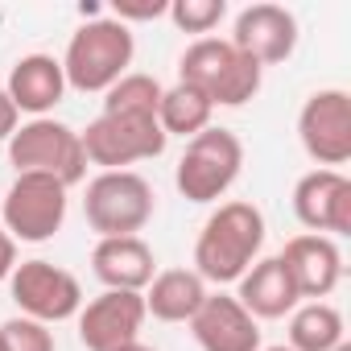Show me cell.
<instances>
[{
	"label": "cell",
	"instance_id": "6da1fadb",
	"mask_svg": "<svg viewBox=\"0 0 351 351\" xmlns=\"http://www.w3.org/2000/svg\"><path fill=\"white\" fill-rule=\"evenodd\" d=\"M261 248H265L261 207L244 199L219 203L195 240V273L211 285H236L261 261Z\"/></svg>",
	"mask_w": 351,
	"mask_h": 351
},
{
	"label": "cell",
	"instance_id": "7a4b0ae2",
	"mask_svg": "<svg viewBox=\"0 0 351 351\" xmlns=\"http://www.w3.org/2000/svg\"><path fill=\"white\" fill-rule=\"evenodd\" d=\"M132 54H136L132 29L120 25L116 17H95V21H87L71 34L66 54L58 62H62L66 87H75L83 95H95V91H108L112 83H120L128 75Z\"/></svg>",
	"mask_w": 351,
	"mask_h": 351
},
{
	"label": "cell",
	"instance_id": "3957f363",
	"mask_svg": "<svg viewBox=\"0 0 351 351\" xmlns=\"http://www.w3.org/2000/svg\"><path fill=\"white\" fill-rule=\"evenodd\" d=\"M265 71L228 38H195L178 58V83L199 87L215 108H244L256 99Z\"/></svg>",
	"mask_w": 351,
	"mask_h": 351
},
{
	"label": "cell",
	"instance_id": "277c9868",
	"mask_svg": "<svg viewBox=\"0 0 351 351\" xmlns=\"http://www.w3.org/2000/svg\"><path fill=\"white\" fill-rule=\"evenodd\" d=\"M157 211L153 186L141 178L136 169H104L87 182L83 195V219L99 240L116 236H136Z\"/></svg>",
	"mask_w": 351,
	"mask_h": 351
},
{
	"label": "cell",
	"instance_id": "5b68a950",
	"mask_svg": "<svg viewBox=\"0 0 351 351\" xmlns=\"http://www.w3.org/2000/svg\"><path fill=\"white\" fill-rule=\"evenodd\" d=\"M244 169V145L232 128H203L186 141V153L173 169V186L186 203H219Z\"/></svg>",
	"mask_w": 351,
	"mask_h": 351
},
{
	"label": "cell",
	"instance_id": "8992f818",
	"mask_svg": "<svg viewBox=\"0 0 351 351\" xmlns=\"http://www.w3.org/2000/svg\"><path fill=\"white\" fill-rule=\"evenodd\" d=\"M9 161H13L17 173H46V178H58L66 191L87 178V153H83L79 132L71 124L54 120V116H38V120L21 124L9 136Z\"/></svg>",
	"mask_w": 351,
	"mask_h": 351
},
{
	"label": "cell",
	"instance_id": "52a82bcc",
	"mask_svg": "<svg viewBox=\"0 0 351 351\" xmlns=\"http://www.w3.org/2000/svg\"><path fill=\"white\" fill-rule=\"evenodd\" d=\"M66 223V186L46 173H17L0 195V228L21 244H46Z\"/></svg>",
	"mask_w": 351,
	"mask_h": 351
},
{
	"label": "cell",
	"instance_id": "ba28073f",
	"mask_svg": "<svg viewBox=\"0 0 351 351\" xmlns=\"http://www.w3.org/2000/svg\"><path fill=\"white\" fill-rule=\"evenodd\" d=\"M83 153L87 165L99 169H128L136 161H153L165 153V132L157 124V116H95L83 132Z\"/></svg>",
	"mask_w": 351,
	"mask_h": 351
},
{
	"label": "cell",
	"instance_id": "9c48e42d",
	"mask_svg": "<svg viewBox=\"0 0 351 351\" xmlns=\"http://www.w3.org/2000/svg\"><path fill=\"white\" fill-rule=\"evenodd\" d=\"M9 293L17 302V310L34 322H66V318H79L83 310V285L75 273L50 265V261H21L9 277Z\"/></svg>",
	"mask_w": 351,
	"mask_h": 351
},
{
	"label": "cell",
	"instance_id": "30bf717a",
	"mask_svg": "<svg viewBox=\"0 0 351 351\" xmlns=\"http://www.w3.org/2000/svg\"><path fill=\"white\" fill-rule=\"evenodd\" d=\"M298 136L318 169H339L351 161V95L343 87L314 91L298 112Z\"/></svg>",
	"mask_w": 351,
	"mask_h": 351
},
{
	"label": "cell",
	"instance_id": "8fae6325",
	"mask_svg": "<svg viewBox=\"0 0 351 351\" xmlns=\"http://www.w3.org/2000/svg\"><path fill=\"white\" fill-rule=\"evenodd\" d=\"M293 215L310 236H351V182L339 169H310L293 186Z\"/></svg>",
	"mask_w": 351,
	"mask_h": 351
},
{
	"label": "cell",
	"instance_id": "7c38bea8",
	"mask_svg": "<svg viewBox=\"0 0 351 351\" xmlns=\"http://www.w3.org/2000/svg\"><path fill=\"white\" fill-rule=\"evenodd\" d=\"M145 298L128 289H104L79 310V343L87 351H120L136 343L145 326Z\"/></svg>",
	"mask_w": 351,
	"mask_h": 351
},
{
	"label": "cell",
	"instance_id": "4fadbf2b",
	"mask_svg": "<svg viewBox=\"0 0 351 351\" xmlns=\"http://www.w3.org/2000/svg\"><path fill=\"white\" fill-rule=\"evenodd\" d=\"M228 42L240 54H248L261 71L277 66V62H285L298 50V17L285 5H269V0H261V5L240 9L236 29H232Z\"/></svg>",
	"mask_w": 351,
	"mask_h": 351
},
{
	"label": "cell",
	"instance_id": "5bb4252c",
	"mask_svg": "<svg viewBox=\"0 0 351 351\" xmlns=\"http://www.w3.org/2000/svg\"><path fill=\"white\" fill-rule=\"evenodd\" d=\"M277 261L285 265L298 298H310V302L330 298L339 289V281H343V252H339V244L330 236L302 232V236L285 240V248L277 252Z\"/></svg>",
	"mask_w": 351,
	"mask_h": 351
},
{
	"label": "cell",
	"instance_id": "9a60e30c",
	"mask_svg": "<svg viewBox=\"0 0 351 351\" xmlns=\"http://www.w3.org/2000/svg\"><path fill=\"white\" fill-rule=\"evenodd\" d=\"M191 335L203 351H261V322L236 302V293H207L191 318Z\"/></svg>",
	"mask_w": 351,
	"mask_h": 351
},
{
	"label": "cell",
	"instance_id": "2e32d148",
	"mask_svg": "<svg viewBox=\"0 0 351 351\" xmlns=\"http://www.w3.org/2000/svg\"><path fill=\"white\" fill-rule=\"evenodd\" d=\"M91 273L104 289L145 293V285L157 277V256L141 236H116L91 248Z\"/></svg>",
	"mask_w": 351,
	"mask_h": 351
},
{
	"label": "cell",
	"instance_id": "e0dca14e",
	"mask_svg": "<svg viewBox=\"0 0 351 351\" xmlns=\"http://www.w3.org/2000/svg\"><path fill=\"white\" fill-rule=\"evenodd\" d=\"M9 99L17 112H29L34 120L54 112L66 95V75H62V62L54 54H25L13 62L9 71V83H5Z\"/></svg>",
	"mask_w": 351,
	"mask_h": 351
},
{
	"label": "cell",
	"instance_id": "ac0fdd59",
	"mask_svg": "<svg viewBox=\"0 0 351 351\" xmlns=\"http://www.w3.org/2000/svg\"><path fill=\"white\" fill-rule=\"evenodd\" d=\"M240 289H236V302L261 322V318H285V314H293L298 310V289H293V281H289V273H285V265L277 261V256H261L240 281H236Z\"/></svg>",
	"mask_w": 351,
	"mask_h": 351
},
{
	"label": "cell",
	"instance_id": "d6986e66",
	"mask_svg": "<svg viewBox=\"0 0 351 351\" xmlns=\"http://www.w3.org/2000/svg\"><path fill=\"white\" fill-rule=\"evenodd\" d=\"M145 314L157 322H191L207 302V281L195 269H165L145 285Z\"/></svg>",
	"mask_w": 351,
	"mask_h": 351
},
{
	"label": "cell",
	"instance_id": "ffe728a7",
	"mask_svg": "<svg viewBox=\"0 0 351 351\" xmlns=\"http://www.w3.org/2000/svg\"><path fill=\"white\" fill-rule=\"evenodd\" d=\"M211 116H215V104L191 87V83H173V87H161V104H157V124L165 136H199L203 128H211Z\"/></svg>",
	"mask_w": 351,
	"mask_h": 351
},
{
	"label": "cell",
	"instance_id": "44dd1931",
	"mask_svg": "<svg viewBox=\"0 0 351 351\" xmlns=\"http://www.w3.org/2000/svg\"><path fill=\"white\" fill-rule=\"evenodd\" d=\"M339 343H347V326L343 314L330 302H306L289 314V343L293 351H335Z\"/></svg>",
	"mask_w": 351,
	"mask_h": 351
},
{
	"label": "cell",
	"instance_id": "7402d4cb",
	"mask_svg": "<svg viewBox=\"0 0 351 351\" xmlns=\"http://www.w3.org/2000/svg\"><path fill=\"white\" fill-rule=\"evenodd\" d=\"M157 104H161V83L141 71H128L120 83L104 91V116H157Z\"/></svg>",
	"mask_w": 351,
	"mask_h": 351
},
{
	"label": "cell",
	"instance_id": "603a6c76",
	"mask_svg": "<svg viewBox=\"0 0 351 351\" xmlns=\"http://www.w3.org/2000/svg\"><path fill=\"white\" fill-rule=\"evenodd\" d=\"M182 34H199L207 38L223 17H228V5L223 0H169V13H165Z\"/></svg>",
	"mask_w": 351,
	"mask_h": 351
},
{
	"label": "cell",
	"instance_id": "cb8c5ba5",
	"mask_svg": "<svg viewBox=\"0 0 351 351\" xmlns=\"http://www.w3.org/2000/svg\"><path fill=\"white\" fill-rule=\"evenodd\" d=\"M0 339H5L9 351H58L54 347V330L46 322H34L25 314L9 318L5 326H0Z\"/></svg>",
	"mask_w": 351,
	"mask_h": 351
},
{
	"label": "cell",
	"instance_id": "d4e9b609",
	"mask_svg": "<svg viewBox=\"0 0 351 351\" xmlns=\"http://www.w3.org/2000/svg\"><path fill=\"white\" fill-rule=\"evenodd\" d=\"M169 13V0H116V21H157Z\"/></svg>",
	"mask_w": 351,
	"mask_h": 351
},
{
	"label": "cell",
	"instance_id": "484cf974",
	"mask_svg": "<svg viewBox=\"0 0 351 351\" xmlns=\"http://www.w3.org/2000/svg\"><path fill=\"white\" fill-rule=\"evenodd\" d=\"M21 128V112L13 108V99H9V91L0 87V141H9L13 132Z\"/></svg>",
	"mask_w": 351,
	"mask_h": 351
},
{
	"label": "cell",
	"instance_id": "4316f807",
	"mask_svg": "<svg viewBox=\"0 0 351 351\" xmlns=\"http://www.w3.org/2000/svg\"><path fill=\"white\" fill-rule=\"evenodd\" d=\"M13 269H17V240L0 228V281H9Z\"/></svg>",
	"mask_w": 351,
	"mask_h": 351
},
{
	"label": "cell",
	"instance_id": "83f0119b",
	"mask_svg": "<svg viewBox=\"0 0 351 351\" xmlns=\"http://www.w3.org/2000/svg\"><path fill=\"white\" fill-rule=\"evenodd\" d=\"M120 351H157V347H149V343H141V339H136V343H128V347H120Z\"/></svg>",
	"mask_w": 351,
	"mask_h": 351
},
{
	"label": "cell",
	"instance_id": "f1b7e54d",
	"mask_svg": "<svg viewBox=\"0 0 351 351\" xmlns=\"http://www.w3.org/2000/svg\"><path fill=\"white\" fill-rule=\"evenodd\" d=\"M265 351H293V347H285V343H281V347H265Z\"/></svg>",
	"mask_w": 351,
	"mask_h": 351
},
{
	"label": "cell",
	"instance_id": "f546056e",
	"mask_svg": "<svg viewBox=\"0 0 351 351\" xmlns=\"http://www.w3.org/2000/svg\"><path fill=\"white\" fill-rule=\"evenodd\" d=\"M335 351H351V343H339V347H335Z\"/></svg>",
	"mask_w": 351,
	"mask_h": 351
},
{
	"label": "cell",
	"instance_id": "4dcf8cb0",
	"mask_svg": "<svg viewBox=\"0 0 351 351\" xmlns=\"http://www.w3.org/2000/svg\"><path fill=\"white\" fill-rule=\"evenodd\" d=\"M0 351H9V347H5V339H0Z\"/></svg>",
	"mask_w": 351,
	"mask_h": 351
}]
</instances>
